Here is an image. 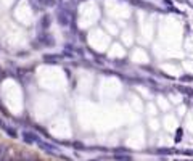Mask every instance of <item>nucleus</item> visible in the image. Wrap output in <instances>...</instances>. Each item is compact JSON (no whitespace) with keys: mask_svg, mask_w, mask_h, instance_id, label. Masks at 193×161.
<instances>
[{"mask_svg":"<svg viewBox=\"0 0 193 161\" xmlns=\"http://www.w3.org/2000/svg\"><path fill=\"white\" fill-rule=\"evenodd\" d=\"M177 90L184 92V94H187V95H193V90H191L190 87H184V85H177Z\"/></svg>","mask_w":193,"mask_h":161,"instance_id":"nucleus-1","label":"nucleus"},{"mask_svg":"<svg viewBox=\"0 0 193 161\" xmlns=\"http://www.w3.org/2000/svg\"><path fill=\"white\" fill-rule=\"evenodd\" d=\"M180 80H182V82H191L193 80V76H190V74H185V76H180Z\"/></svg>","mask_w":193,"mask_h":161,"instance_id":"nucleus-2","label":"nucleus"}]
</instances>
